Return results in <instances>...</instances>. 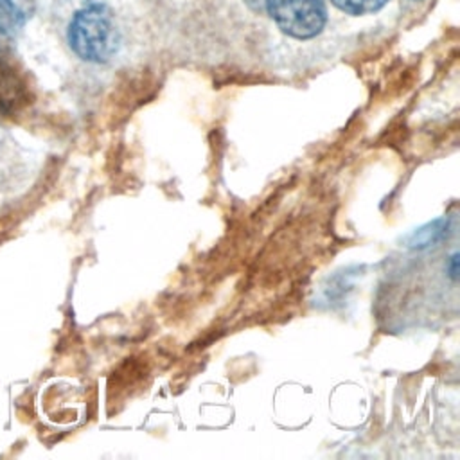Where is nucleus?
Returning a JSON list of instances; mask_svg holds the SVG:
<instances>
[{
	"instance_id": "obj_5",
	"label": "nucleus",
	"mask_w": 460,
	"mask_h": 460,
	"mask_svg": "<svg viewBox=\"0 0 460 460\" xmlns=\"http://www.w3.org/2000/svg\"><path fill=\"white\" fill-rule=\"evenodd\" d=\"M341 13L350 16H365L381 11L388 0H331Z\"/></svg>"
},
{
	"instance_id": "obj_2",
	"label": "nucleus",
	"mask_w": 460,
	"mask_h": 460,
	"mask_svg": "<svg viewBox=\"0 0 460 460\" xmlns=\"http://www.w3.org/2000/svg\"><path fill=\"white\" fill-rule=\"evenodd\" d=\"M264 5L275 25L295 40H311L327 23L323 0H264Z\"/></svg>"
},
{
	"instance_id": "obj_4",
	"label": "nucleus",
	"mask_w": 460,
	"mask_h": 460,
	"mask_svg": "<svg viewBox=\"0 0 460 460\" xmlns=\"http://www.w3.org/2000/svg\"><path fill=\"white\" fill-rule=\"evenodd\" d=\"M29 11V4L23 0H0V47H5L18 36Z\"/></svg>"
},
{
	"instance_id": "obj_1",
	"label": "nucleus",
	"mask_w": 460,
	"mask_h": 460,
	"mask_svg": "<svg viewBox=\"0 0 460 460\" xmlns=\"http://www.w3.org/2000/svg\"><path fill=\"white\" fill-rule=\"evenodd\" d=\"M66 41L72 52L88 63H108L120 49V31L115 13L102 2L79 7L66 27Z\"/></svg>"
},
{
	"instance_id": "obj_6",
	"label": "nucleus",
	"mask_w": 460,
	"mask_h": 460,
	"mask_svg": "<svg viewBox=\"0 0 460 460\" xmlns=\"http://www.w3.org/2000/svg\"><path fill=\"white\" fill-rule=\"evenodd\" d=\"M413 2H420V0H413Z\"/></svg>"
},
{
	"instance_id": "obj_3",
	"label": "nucleus",
	"mask_w": 460,
	"mask_h": 460,
	"mask_svg": "<svg viewBox=\"0 0 460 460\" xmlns=\"http://www.w3.org/2000/svg\"><path fill=\"white\" fill-rule=\"evenodd\" d=\"M27 101V88L20 70L0 47V117H9Z\"/></svg>"
}]
</instances>
